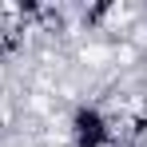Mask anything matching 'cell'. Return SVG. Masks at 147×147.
Listing matches in <instances>:
<instances>
[{
  "label": "cell",
  "instance_id": "obj_1",
  "mask_svg": "<svg viewBox=\"0 0 147 147\" xmlns=\"http://www.w3.org/2000/svg\"><path fill=\"white\" fill-rule=\"evenodd\" d=\"M76 147H111L115 143V127L99 115L96 107H84L76 111Z\"/></svg>",
  "mask_w": 147,
  "mask_h": 147
}]
</instances>
